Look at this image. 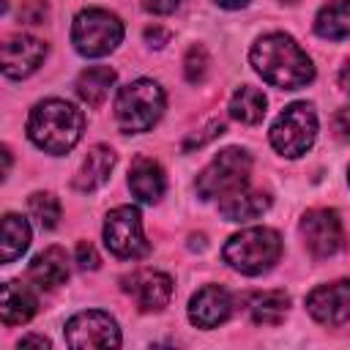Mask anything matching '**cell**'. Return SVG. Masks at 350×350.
I'll list each match as a JSON object with an SVG mask.
<instances>
[{
  "label": "cell",
  "mask_w": 350,
  "mask_h": 350,
  "mask_svg": "<svg viewBox=\"0 0 350 350\" xmlns=\"http://www.w3.org/2000/svg\"><path fill=\"white\" fill-rule=\"evenodd\" d=\"M249 60L262 77V82L282 90H295L314 79V66L309 55L295 44V38L284 33H268L257 38L249 52Z\"/></svg>",
  "instance_id": "1"
},
{
  "label": "cell",
  "mask_w": 350,
  "mask_h": 350,
  "mask_svg": "<svg viewBox=\"0 0 350 350\" xmlns=\"http://www.w3.org/2000/svg\"><path fill=\"white\" fill-rule=\"evenodd\" d=\"M82 129H85V115L63 98L38 101L27 118V137L33 139V145L55 156L68 153L79 142Z\"/></svg>",
  "instance_id": "2"
},
{
  "label": "cell",
  "mask_w": 350,
  "mask_h": 350,
  "mask_svg": "<svg viewBox=\"0 0 350 350\" xmlns=\"http://www.w3.org/2000/svg\"><path fill=\"white\" fill-rule=\"evenodd\" d=\"M224 262L246 276H257L262 271H268L279 254H282V238L276 230L271 227H249V230H241L235 232L224 249Z\"/></svg>",
  "instance_id": "3"
},
{
  "label": "cell",
  "mask_w": 350,
  "mask_h": 350,
  "mask_svg": "<svg viewBox=\"0 0 350 350\" xmlns=\"http://www.w3.org/2000/svg\"><path fill=\"white\" fill-rule=\"evenodd\" d=\"M164 112V90L153 79H134L118 90L115 118L126 134H139L156 126Z\"/></svg>",
  "instance_id": "4"
},
{
  "label": "cell",
  "mask_w": 350,
  "mask_h": 350,
  "mask_svg": "<svg viewBox=\"0 0 350 350\" xmlns=\"http://www.w3.org/2000/svg\"><path fill=\"white\" fill-rule=\"evenodd\" d=\"M123 41V22L104 8H85L71 22V44L85 57H104Z\"/></svg>",
  "instance_id": "5"
},
{
  "label": "cell",
  "mask_w": 350,
  "mask_h": 350,
  "mask_svg": "<svg viewBox=\"0 0 350 350\" xmlns=\"http://www.w3.org/2000/svg\"><path fill=\"white\" fill-rule=\"evenodd\" d=\"M271 145L276 153L287 156V159H298L304 156L314 137H317V115L314 107L306 101H295L290 107L282 109V115L273 120L271 126Z\"/></svg>",
  "instance_id": "6"
},
{
  "label": "cell",
  "mask_w": 350,
  "mask_h": 350,
  "mask_svg": "<svg viewBox=\"0 0 350 350\" xmlns=\"http://www.w3.org/2000/svg\"><path fill=\"white\" fill-rule=\"evenodd\" d=\"M252 170V156L243 148H224L219 150V156L211 159V164L197 175V194L202 200H213V197H227L238 189L246 186Z\"/></svg>",
  "instance_id": "7"
},
{
  "label": "cell",
  "mask_w": 350,
  "mask_h": 350,
  "mask_svg": "<svg viewBox=\"0 0 350 350\" xmlns=\"http://www.w3.org/2000/svg\"><path fill=\"white\" fill-rule=\"evenodd\" d=\"M104 243L120 260H137L150 252V243L142 235V216L134 205H118L107 213Z\"/></svg>",
  "instance_id": "8"
},
{
  "label": "cell",
  "mask_w": 350,
  "mask_h": 350,
  "mask_svg": "<svg viewBox=\"0 0 350 350\" xmlns=\"http://www.w3.org/2000/svg\"><path fill=\"white\" fill-rule=\"evenodd\" d=\"M66 345L74 347V350L120 347V328L107 312L88 309V312L74 314L66 323Z\"/></svg>",
  "instance_id": "9"
},
{
  "label": "cell",
  "mask_w": 350,
  "mask_h": 350,
  "mask_svg": "<svg viewBox=\"0 0 350 350\" xmlns=\"http://www.w3.org/2000/svg\"><path fill=\"white\" fill-rule=\"evenodd\" d=\"M301 238L312 257H331L342 249L345 232H342V219L334 208H312L301 219Z\"/></svg>",
  "instance_id": "10"
},
{
  "label": "cell",
  "mask_w": 350,
  "mask_h": 350,
  "mask_svg": "<svg viewBox=\"0 0 350 350\" xmlns=\"http://www.w3.org/2000/svg\"><path fill=\"white\" fill-rule=\"evenodd\" d=\"M306 312L323 325H339L350 317V279L314 287L306 295Z\"/></svg>",
  "instance_id": "11"
},
{
  "label": "cell",
  "mask_w": 350,
  "mask_h": 350,
  "mask_svg": "<svg viewBox=\"0 0 350 350\" xmlns=\"http://www.w3.org/2000/svg\"><path fill=\"white\" fill-rule=\"evenodd\" d=\"M123 293H129L139 312H161L172 298V279L161 271H134L120 279Z\"/></svg>",
  "instance_id": "12"
},
{
  "label": "cell",
  "mask_w": 350,
  "mask_h": 350,
  "mask_svg": "<svg viewBox=\"0 0 350 350\" xmlns=\"http://www.w3.org/2000/svg\"><path fill=\"white\" fill-rule=\"evenodd\" d=\"M46 57V44L36 36H11L3 49H0V63H3V74L11 79H25L30 77L41 60Z\"/></svg>",
  "instance_id": "13"
},
{
  "label": "cell",
  "mask_w": 350,
  "mask_h": 350,
  "mask_svg": "<svg viewBox=\"0 0 350 350\" xmlns=\"http://www.w3.org/2000/svg\"><path fill=\"white\" fill-rule=\"evenodd\" d=\"M230 314H232V295L221 284H205L189 301V320L197 328H216Z\"/></svg>",
  "instance_id": "14"
},
{
  "label": "cell",
  "mask_w": 350,
  "mask_h": 350,
  "mask_svg": "<svg viewBox=\"0 0 350 350\" xmlns=\"http://www.w3.org/2000/svg\"><path fill=\"white\" fill-rule=\"evenodd\" d=\"M112 167H115V150L107 148V145H93L88 150V156L82 159V164H79V170H77L71 183H74L77 191L90 194V191H96L98 186L107 183Z\"/></svg>",
  "instance_id": "15"
},
{
  "label": "cell",
  "mask_w": 350,
  "mask_h": 350,
  "mask_svg": "<svg viewBox=\"0 0 350 350\" xmlns=\"http://www.w3.org/2000/svg\"><path fill=\"white\" fill-rule=\"evenodd\" d=\"M129 189H131V194L139 202H148V205L159 202L161 194H164V189H167L164 170L153 159H145V156L134 159V164L129 170Z\"/></svg>",
  "instance_id": "16"
},
{
  "label": "cell",
  "mask_w": 350,
  "mask_h": 350,
  "mask_svg": "<svg viewBox=\"0 0 350 350\" xmlns=\"http://www.w3.org/2000/svg\"><path fill=\"white\" fill-rule=\"evenodd\" d=\"M271 205V197L265 191H257V189H238L227 197L219 200V213L227 219V221H249V219H257L260 213H265Z\"/></svg>",
  "instance_id": "17"
},
{
  "label": "cell",
  "mask_w": 350,
  "mask_h": 350,
  "mask_svg": "<svg viewBox=\"0 0 350 350\" xmlns=\"http://www.w3.org/2000/svg\"><path fill=\"white\" fill-rule=\"evenodd\" d=\"M30 282H36L44 290H52L57 284H63L68 279V257L60 246H49L41 254L33 257L30 268H27Z\"/></svg>",
  "instance_id": "18"
},
{
  "label": "cell",
  "mask_w": 350,
  "mask_h": 350,
  "mask_svg": "<svg viewBox=\"0 0 350 350\" xmlns=\"http://www.w3.org/2000/svg\"><path fill=\"white\" fill-rule=\"evenodd\" d=\"M38 309L36 295L19 284V282H5L3 284V295H0V320L5 325H22L27 323Z\"/></svg>",
  "instance_id": "19"
},
{
  "label": "cell",
  "mask_w": 350,
  "mask_h": 350,
  "mask_svg": "<svg viewBox=\"0 0 350 350\" xmlns=\"http://www.w3.org/2000/svg\"><path fill=\"white\" fill-rule=\"evenodd\" d=\"M112 85H115V71L109 66H90V68L79 71V77H77V93L93 109L107 101Z\"/></svg>",
  "instance_id": "20"
},
{
  "label": "cell",
  "mask_w": 350,
  "mask_h": 350,
  "mask_svg": "<svg viewBox=\"0 0 350 350\" xmlns=\"http://www.w3.org/2000/svg\"><path fill=\"white\" fill-rule=\"evenodd\" d=\"M314 33L328 41H342L350 36V0L325 3L314 16Z\"/></svg>",
  "instance_id": "21"
},
{
  "label": "cell",
  "mask_w": 350,
  "mask_h": 350,
  "mask_svg": "<svg viewBox=\"0 0 350 350\" xmlns=\"http://www.w3.org/2000/svg\"><path fill=\"white\" fill-rule=\"evenodd\" d=\"M290 309V295L284 290H265V293H257L249 304V312H252V320L257 325H279L284 320Z\"/></svg>",
  "instance_id": "22"
},
{
  "label": "cell",
  "mask_w": 350,
  "mask_h": 350,
  "mask_svg": "<svg viewBox=\"0 0 350 350\" xmlns=\"http://www.w3.org/2000/svg\"><path fill=\"white\" fill-rule=\"evenodd\" d=\"M265 104H268V101H265L262 90L252 88V85H243V88H238V90L232 93V98H230V115H232L238 123L254 126V123L262 120Z\"/></svg>",
  "instance_id": "23"
},
{
  "label": "cell",
  "mask_w": 350,
  "mask_h": 350,
  "mask_svg": "<svg viewBox=\"0 0 350 350\" xmlns=\"http://www.w3.org/2000/svg\"><path fill=\"white\" fill-rule=\"evenodd\" d=\"M27 246H30V224H27L22 216H16V213H5V216H3L0 260H3V262H14Z\"/></svg>",
  "instance_id": "24"
},
{
  "label": "cell",
  "mask_w": 350,
  "mask_h": 350,
  "mask_svg": "<svg viewBox=\"0 0 350 350\" xmlns=\"http://www.w3.org/2000/svg\"><path fill=\"white\" fill-rule=\"evenodd\" d=\"M27 211H30V216H33L44 230L57 227V219H60V202H57L55 194H49V191H36V194H30V200H27Z\"/></svg>",
  "instance_id": "25"
},
{
  "label": "cell",
  "mask_w": 350,
  "mask_h": 350,
  "mask_svg": "<svg viewBox=\"0 0 350 350\" xmlns=\"http://www.w3.org/2000/svg\"><path fill=\"white\" fill-rule=\"evenodd\" d=\"M208 66H211V60H208L205 46H200V44L189 46V52H186V57H183V74H186V82L200 85V82L205 79V74H208Z\"/></svg>",
  "instance_id": "26"
},
{
  "label": "cell",
  "mask_w": 350,
  "mask_h": 350,
  "mask_svg": "<svg viewBox=\"0 0 350 350\" xmlns=\"http://www.w3.org/2000/svg\"><path fill=\"white\" fill-rule=\"evenodd\" d=\"M224 134V123L221 120H211L200 134H191V137H186V142H183V150H194V148H202L205 142H211L213 137H221Z\"/></svg>",
  "instance_id": "27"
},
{
  "label": "cell",
  "mask_w": 350,
  "mask_h": 350,
  "mask_svg": "<svg viewBox=\"0 0 350 350\" xmlns=\"http://www.w3.org/2000/svg\"><path fill=\"white\" fill-rule=\"evenodd\" d=\"M46 16H49V5L44 0H33L19 8V22H27V25H41Z\"/></svg>",
  "instance_id": "28"
},
{
  "label": "cell",
  "mask_w": 350,
  "mask_h": 350,
  "mask_svg": "<svg viewBox=\"0 0 350 350\" xmlns=\"http://www.w3.org/2000/svg\"><path fill=\"white\" fill-rule=\"evenodd\" d=\"M77 262H79L82 271H96L98 268V254H96L93 243H88V241L77 243Z\"/></svg>",
  "instance_id": "29"
},
{
  "label": "cell",
  "mask_w": 350,
  "mask_h": 350,
  "mask_svg": "<svg viewBox=\"0 0 350 350\" xmlns=\"http://www.w3.org/2000/svg\"><path fill=\"white\" fill-rule=\"evenodd\" d=\"M334 134L345 142H350V109H339L334 115Z\"/></svg>",
  "instance_id": "30"
},
{
  "label": "cell",
  "mask_w": 350,
  "mask_h": 350,
  "mask_svg": "<svg viewBox=\"0 0 350 350\" xmlns=\"http://www.w3.org/2000/svg\"><path fill=\"white\" fill-rule=\"evenodd\" d=\"M180 0H142V8L150 14H172Z\"/></svg>",
  "instance_id": "31"
},
{
  "label": "cell",
  "mask_w": 350,
  "mask_h": 350,
  "mask_svg": "<svg viewBox=\"0 0 350 350\" xmlns=\"http://www.w3.org/2000/svg\"><path fill=\"white\" fill-rule=\"evenodd\" d=\"M19 347H49V339L46 336H38V334H27V336H22L19 339Z\"/></svg>",
  "instance_id": "32"
},
{
  "label": "cell",
  "mask_w": 350,
  "mask_h": 350,
  "mask_svg": "<svg viewBox=\"0 0 350 350\" xmlns=\"http://www.w3.org/2000/svg\"><path fill=\"white\" fill-rule=\"evenodd\" d=\"M339 85H342V90L345 93H350V60L342 66V71H339Z\"/></svg>",
  "instance_id": "33"
},
{
  "label": "cell",
  "mask_w": 350,
  "mask_h": 350,
  "mask_svg": "<svg viewBox=\"0 0 350 350\" xmlns=\"http://www.w3.org/2000/svg\"><path fill=\"white\" fill-rule=\"evenodd\" d=\"M145 38H148V41H161V44H164V41L170 38V33H167V30H153V27H150V30H145Z\"/></svg>",
  "instance_id": "34"
},
{
  "label": "cell",
  "mask_w": 350,
  "mask_h": 350,
  "mask_svg": "<svg viewBox=\"0 0 350 350\" xmlns=\"http://www.w3.org/2000/svg\"><path fill=\"white\" fill-rule=\"evenodd\" d=\"M221 8H243L249 0H216Z\"/></svg>",
  "instance_id": "35"
},
{
  "label": "cell",
  "mask_w": 350,
  "mask_h": 350,
  "mask_svg": "<svg viewBox=\"0 0 350 350\" xmlns=\"http://www.w3.org/2000/svg\"><path fill=\"white\" fill-rule=\"evenodd\" d=\"M287 3H295V0H287Z\"/></svg>",
  "instance_id": "36"
}]
</instances>
